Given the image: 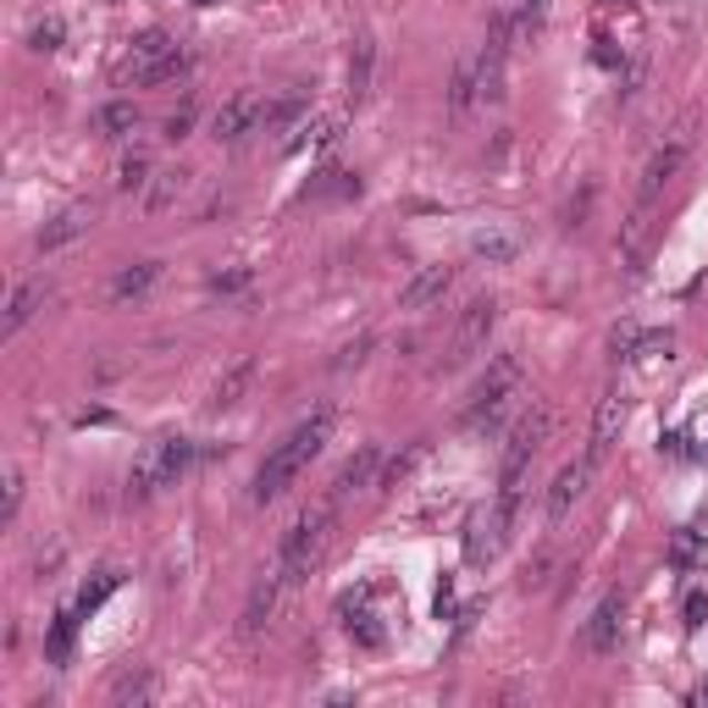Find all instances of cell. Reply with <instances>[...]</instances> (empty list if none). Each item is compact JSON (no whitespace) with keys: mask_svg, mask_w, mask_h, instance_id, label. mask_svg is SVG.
I'll use <instances>...</instances> for the list:
<instances>
[{"mask_svg":"<svg viewBox=\"0 0 708 708\" xmlns=\"http://www.w3.org/2000/svg\"><path fill=\"white\" fill-rule=\"evenodd\" d=\"M327 438H332V410H316L310 421H299L271 454H266V465L255 471V488H249V499L255 504H277L305 471H310V460L327 449Z\"/></svg>","mask_w":708,"mask_h":708,"instance_id":"obj_1","label":"cell"},{"mask_svg":"<svg viewBox=\"0 0 708 708\" xmlns=\"http://www.w3.org/2000/svg\"><path fill=\"white\" fill-rule=\"evenodd\" d=\"M332 515H338V499H327V504H310L288 532H283V543H277V560H271V571L294 587L299 576H310V565L327 554V537H332Z\"/></svg>","mask_w":708,"mask_h":708,"instance_id":"obj_2","label":"cell"},{"mask_svg":"<svg viewBox=\"0 0 708 708\" xmlns=\"http://www.w3.org/2000/svg\"><path fill=\"white\" fill-rule=\"evenodd\" d=\"M194 460L199 449L188 438H155L127 471V499H155L161 488H177V476H188Z\"/></svg>","mask_w":708,"mask_h":708,"instance_id":"obj_3","label":"cell"},{"mask_svg":"<svg viewBox=\"0 0 708 708\" xmlns=\"http://www.w3.org/2000/svg\"><path fill=\"white\" fill-rule=\"evenodd\" d=\"M515 393H521V360L515 355H493V366L476 377V388L465 399V427L471 432H493L504 421V410L515 404Z\"/></svg>","mask_w":708,"mask_h":708,"instance_id":"obj_4","label":"cell"},{"mask_svg":"<svg viewBox=\"0 0 708 708\" xmlns=\"http://www.w3.org/2000/svg\"><path fill=\"white\" fill-rule=\"evenodd\" d=\"M493 327H499V299H471L460 316H454V327H449V343H443V355H438V371H460V366H471L476 355H488V338H493Z\"/></svg>","mask_w":708,"mask_h":708,"instance_id":"obj_5","label":"cell"},{"mask_svg":"<svg viewBox=\"0 0 708 708\" xmlns=\"http://www.w3.org/2000/svg\"><path fill=\"white\" fill-rule=\"evenodd\" d=\"M183 66H188L183 44H177L172 33L150 28V33H138V39H133V50H127V61H122V78H127V83H138V89H150V83L177 78Z\"/></svg>","mask_w":708,"mask_h":708,"instance_id":"obj_6","label":"cell"},{"mask_svg":"<svg viewBox=\"0 0 708 708\" xmlns=\"http://www.w3.org/2000/svg\"><path fill=\"white\" fill-rule=\"evenodd\" d=\"M515 510H521V488H499V499L471 515V532H465V560H471V565H488V560L510 543Z\"/></svg>","mask_w":708,"mask_h":708,"instance_id":"obj_7","label":"cell"},{"mask_svg":"<svg viewBox=\"0 0 708 708\" xmlns=\"http://www.w3.org/2000/svg\"><path fill=\"white\" fill-rule=\"evenodd\" d=\"M548 432H554V410H548V404H532V410L515 421L510 443H504V460H499V488H521V476H526V465L537 460V449L548 443Z\"/></svg>","mask_w":708,"mask_h":708,"instance_id":"obj_8","label":"cell"},{"mask_svg":"<svg viewBox=\"0 0 708 708\" xmlns=\"http://www.w3.org/2000/svg\"><path fill=\"white\" fill-rule=\"evenodd\" d=\"M249 133H266V100L255 89H238L216 116H211V138L216 144H244Z\"/></svg>","mask_w":708,"mask_h":708,"instance_id":"obj_9","label":"cell"},{"mask_svg":"<svg viewBox=\"0 0 708 708\" xmlns=\"http://www.w3.org/2000/svg\"><path fill=\"white\" fill-rule=\"evenodd\" d=\"M543 22H548V0H504L499 17H493V28H488V39L504 44V50H515V44L537 39Z\"/></svg>","mask_w":708,"mask_h":708,"instance_id":"obj_10","label":"cell"},{"mask_svg":"<svg viewBox=\"0 0 708 708\" xmlns=\"http://www.w3.org/2000/svg\"><path fill=\"white\" fill-rule=\"evenodd\" d=\"M687 155H692V144L687 138H670V144H659L654 155H648V166H643V188H637V205H648L654 211V199L676 183V172L687 166Z\"/></svg>","mask_w":708,"mask_h":708,"instance_id":"obj_11","label":"cell"},{"mask_svg":"<svg viewBox=\"0 0 708 708\" xmlns=\"http://www.w3.org/2000/svg\"><path fill=\"white\" fill-rule=\"evenodd\" d=\"M593 471H598V460H593V454H582L576 465H565V471L554 476V488H548V521H565V515L582 504V493H587Z\"/></svg>","mask_w":708,"mask_h":708,"instance_id":"obj_12","label":"cell"},{"mask_svg":"<svg viewBox=\"0 0 708 708\" xmlns=\"http://www.w3.org/2000/svg\"><path fill=\"white\" fill-rule=\"evenodd\" d=\"M449 288H454V266H421L399 288V310H432V305H443Z\"/></svg>","mask_w":708,"mask_h":708,"instance_id":"obj_13","label":"cell"},{"mask_svg":"<svg viewBox=\"0 0 708 708\" xmlns=\"http://www.w3.org/2000/svg\"><path fill=\"white\" fill-rule=\"evenodd\" d=\"M89 222H94V205H66V211H55L44 227H39V255H50V249H61V244H72V238H83L89 233Z\"/></svg>","mask_w":708,"mask_h":708,"instance_id":"obj_14","label":"cell"},{"mask_svg":"<svg viewBox=\"0 0 708 708\" xmlns=\"http://www.w3.org/2000/svg\"><path fill=\"white\" fill-rule=\"evenodd\" d=\"M620 626H626V598H620V593H609V598L593 609V620H587L582 643H587L593 654H609V648L620 643Z\"/></svg>","mask_w":708,"mask_h":708,"instance_id":"obj_15","label":"cell"},{"mask_svg":"<svg viewBox=\"0 0 708 708\" xmlns=\"http://www.w3.org/2000/svg\"><path fill=\"white\" fill-rule=\"evenodd\" d=\"M620 427H626V399H620V393H604V399H598V415H593V443H587V454L604 460V454L615 449Z\"/></svg>","mask_w":708,"mask_h":708,"instance_id":"obj_16","label":"cell"},{"mask_svg":"<svg viewBox=\"0 0 708 708\" xmlns=\"http://www.w3.org/2000/svg\"><path fill=\"white\" fill-rule=\"evenodd\" d=\"M377 465H382V449L377 443H366L355 460H343V471L332 476V499H349V493H360V488H377Z\"/></svg>","mask_w":708,"mask_h":708,"instance_id":"obj_17","label":"cell"},{"mask_svg":"<svg viewBox=\"0 0 708 708\" xmlns=\"http://www.w3.org/2000/svg\"><path fill=\"white\" fill-rule=\"evenodd\" d=\"M283 593H288V582L277 576V571H266V582L249 593V604H244V632H260L271 615H277V604H283Z\"/></svg>","mask_w":708,"mask_h":708,"instance_id":"obj_18","label":"cell"},{"mask_svg":"<svg viewBox=\"0 0 708 708\" xmlns=\"http://www.w3.org/2000/svg\"><path fill=\"white\" fill-rule=\"evenodd\" d=\"M371 78H377V39L360 33L355 50H349V100H355V105L371 94Z\"/></svg>","mask_w":708,"mask_h":708,"instance_id":"obj_19","label":"cell"},{"mask_svg":"<svg viewBox=\"0 0 708 708\" xmlns=\"http://www.w3.org/2000/svg\"><path fill=\"white\" fill-rule=\"evenodd\" d=\"M471 100H482V55H476V50L460 55V66H454V78H449V105L465 111Z\"/></svg>","mask_w":708,"mask_h":708,"instance_id":"obj_20","label":"cell"},{"mask_svg":"<svg viewBox=\"0 0 708 708\" xmlns=\"http://www.w3.org/2000/svg\"><path fill=\"white\" fill-rule=\"evenodd\" d=\"M471 255L488 260V266H504V260L521 255V233H510V227H488V233L471 238Z\"/></svg>","mask_w":708,"mask_h":708,"instance_id":"obj_21","label":"cell"},{"mask_svg":"<svg viewBox=\"0 0 708 708\" xmlns=\"http://www.w3.org/2000/svg\"><path fill=\"white\" fill-rule=\"evenodd\" d=\"M665 560H670L676 571L708 576V543L698 537V532H676V537H670V548H665Z\"/></svg>","mask_w":708,"mask_h":708,"instance_id":"obj_22","label":"cell"},{"mask_svg":"<svg viewBox=\"0 0 708 708\" xmlns=\"http://www.w3.org/2000/svg\"><path fill=\"white\" fill-rule=\"evenodd\" d=\"M343 632H349L360 648H382V643H388V626H382L366 604H343Z\"/></svg>","mask_w":708,"mask_h":708,"instance_id":"obj_23","label":"cell"},{"mask_svg":"<svg viewBox=\"0 0 708 708\" xmlns=\"http://www.w3.org/2000/svg\"><path fill=\"white\" fill-rule=\"evenodd\" d=\"M133 127H138V105H133V100H111V105L94 111V133H100V138H122V133H133Z\"/></svg>","mask_w":708,"mask_h":708,"instance_id":"obj_24","label":"cell"},{"mask_svg":"<svg viewBox=\"0 0 708 708\" xmlns=\"http://www.w3.org/2000/svg\"><path fill=\"white\" fill-rule=\"evenodd\" d=\"M155 277H161V260H138V266H127V271L111 277V299H138V294L155 288Z\"/></svg>","mask_w":708,"mask_h":708,"instance_id":"obj_25","label":"cell"},{"mask_svg":"<svg viewBox=\"0 0 708 708\" xmlns=\"http://www.w3.org/2000/svg\"><path fill=\"white\" fill-rule=\"evenodd\" d=\"M39 305H44V283H22V288L11 294V310H6V338L22 332V327L39 316Z\"/></svg>","mask_w":708,"mask_h":708,"instance_id":"obj_26","label":"cell"},{"mask_svg":"<svg viewBox=\"0 0 708 708\" xmlns=\"http://www.w3.org/2000/svg\"><path fill=\"white\" fill-rule=\"evenodd\" d=\"M249 382H255V360H238V366H233V371H227V377L216 382V399H211V404H216V410H227V404H238Z\"/></svg>","mask_w":708,"mask_h":708,"instance_id":"obj_27","label":"cell"},{"mask_svg":"<svg viewBox=\"0 0 708 708\" xmlns=\"http://www.w3.org/2000/svg\"><path fill=\"white\" fill-rule=\"evenodd\" d=\"M421 454H427V443H410V449H404L399 460H388V471L377 476V488H382V493H399V488H404V476H410V471L421 465Z\"/></svg>","mask_w":708,"mask_h":708,"instance_id":"obj_28","label":"cell"},{"mask_svg":"<svg viewBox=\"0 0 708 708\" xmlns=\"http://www.w3.org/2000/svg\"><path fill=\"white\" fill-rule=\"evenodd\" d=\"M150 698H155V676H144V670H127L111 687V704H150Z\"/></svg>","mask_w":708,"mask_h":708,"instance_id":"obj_29","label":"cell"},{"mask_svg":"<svg viewBox=\"0 0 708 708\" xmlns=\"http://www.w3.org/2000/svg\"><path fill=\"white\" fill-rule=\"evenodd\" d=\"M327 194H360V183L349 172H321V183L305 188V199H327Z\"/></svg>","mask_w":708,"mask_h":708,"instance_id":"obj_30","label":"cell"},{"mask_svg":"<svg viewBox=\"0 0 708 708\" xmlns=\"http://www.w3.org/2000/svg\"><path fill=\"white\" fill-rule=\"evenodd\" d=\"M188 188V172H161V183L150 188V211H161V205H172L177 194Z\"/></svg>","mask_w":708,"mask_h":708,"instance_id":"obj_31","label":"cell"},{"mask_svg":"<svg viewBox=\"0 0 708 708\" xmlns=\"http://www.w3.org/2000/svg\"><path fill=\"white\" fill-rule=\"evenodd\" d=\"M116 593V571H100V582L94 587H83V598H78V615H94L105 598Z\"/></svg>","mask_w":708,"mask_h":708,"instance_id":"obj_32","label":"cell"},{"mask_svg":"<svg viewBox=\"0 0 708 708\" xmlns=\"http://www.w3.org/2000/svg\"><path fill=\"white\" fill-rule=\"evenodd\" d=\"M144 172H150V161H144V155H127V161L116 166V188H144Z\"/></svg>","mask_w":708,"mask_h":708,"instance_id":"obj_33","label":"cell"},{"mask_svg":"<svg viewBox=\"0 0 708 708\" xmlns=\"http://www.w3.org/2000/svg\"><path fill=\"white\" fill-rule=\"evenodd\" d=\"M61 33H66V28L50 17V22H39V28L28 33V44H33V50H61Z\"/></svg>","mask_w":708,"mask_h":708,"instance_id":"obj_34","label":"cell"},{"mask_svg":"<svg viewBox=\"0 0 708 708\" xmlns=\"http://www.w3.org/2000/svg\"><path fill=\"white\" fill-rule=\"evenodd\" d=\"M681 615H687V626H692V632H704V626H708V593H704V587H698V593H687Z\"/></svg>","mask_w":708,"mask_h":708,"instance_id":"obj_35","label":"cell"},{"mask_svg":"<svg viewBox=\"0 0 708 708\" xmlns=\"http://www.w3.org/2000/svg\"><path fill=\"white\" fill-rule=\"evenodd\" d=\"M17 510H22V476L11 471V476H6V510H0V521L11 526V521H17Z\"/></svg>","mask_w":708,"mask_h":708,"instance_id":"obj_36","label":"cell"},{"mask_svg":"<svg viewBox=\"0 0 708 708\" xmlns=\"http://www.w3.org/2000/svg\"><path fill=\"white\" fill-rule=\"evenodd\" d=\"M66 643H72V615H61V620H55V632H50V659H61V654H66Z\"/></svg>","mask_w":708,"mask_h":708,"instance_id":"obj_37","label":"cell"},{"mask_svg":"<svg viewBox=\"0 0 708 708\" xmlns=\"http://www.w3.org/2000/svg\"><path fill=\"white\" fill-rule=\"evenodd\" d=\"M188 127H194V105H183V111H172V116H166V138H183Z\"/></svg>","mask_w":708,"mask_h":708,"instance_id":"obj_38","label":"cell"},{"mask_svg":"<svg viewBox=\"0 0 708 708\" xmlns=\"http://www.w3.org/2000/svg\"><path fill=\"white\" fill-rule=\"evenodd\" d=\"M593 211V188H582V199H571L565 205V227H582V216Z\"/></svg>","mask_w":708,"mask_h":708,"instance_id":"obj_39","label":"cell"},{"mask_svg":"<svg viewBox=\"0 0 708 708\" xmlns=\"http://www.w3.org/2000/svg\"><path fill=\"white\" fill-rule=\"evenodd\" d=\"M249 283V271H233V277H211V288H222V294H233V288H244Z\"/></svg>","mask_w":708,"mask_h":708,"instance_id":"obj_40","label":"cell"},{"mask_svg":"<svg viewBox=\"0 0 708 708\" xmlns=\"http://www.w3.org/2000/svg\"><path fill=\"white\" fill-rule=\"evenodd\" d=\"M704 698H708V687H704Z\"/></svg>","mask_w":708,"mask_h":708,"instance_id":"obj_41","label":"cell"}]
</instances>
